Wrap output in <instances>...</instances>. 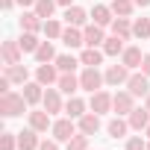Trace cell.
Segmentation results:
<instances>
[{"mask_svg":"<svg viewBox=\"0 0 150 150\" xmlns=\"http://www.w3.org/2000/svg\"><path fill=\"white\" fill-rule=\"evenodd\" d=\"M27 97L24 94H15V91H6V94H0V112H3L6 118H18L27 112Z\"/></svg>","mask_w":150,"mask_h":150,"instance_id":"6da1fadb","label":"cell"},{"mask_svg":"<svg viewBox=\"0 0 150 150\" xmlns=\"http://www.w3.org/2000/svg\"><path fill=\"white\" fill-rule=\"evenodd\" d=\"M77 129H80V127L74 124V118H59V121H53V129H50V132H53L56 141H65V144H68L74 135H77Z\"/></svg>","mask_w":150,"mask_h":150,"instance_id":"7a4b0ae2","label":"cell"},{"mask_svg":"<svg viewBox=\"0 0 150 150\" xmlns=\"http://www.w3.org/2000/svg\"><path fill=\"white\" fill-rule=\"evenodd\" d=\"M106 83V77L97 71V68H86L83 74H80V86L88 91V94H94V91H100V86Z\"/></svg>","mask_w":150,"mask_h":150,"instance_id":"3957f363","label":"cell"},{"mask_svg":"<svg viewBox=\"0 0 150 150\" xmlns=\"http://www.w3.org/2000/svg\"><path fill=\"white\" fill-rule=\"evenodd\" d=\"M127 91H129L132 97H147V94H150V77H147V74H129Z\"/></svg>","mask_w":150,"mask_h":150,"instance_id":"277c9868","label":"cell"},{"mask_svg":"<svg viewBox=\"0 0 150 150\" xmlns=\"http://www.w3.org/2000/svg\"><path fill=\"white\" fill-rule=\"evenodd\" d=\"M103 77H106L109 86H127V80H129V68H127L124 62H121V65H109Z\"/></svg>","mask_w":150,"mask_h":150,"instance_id":"5b68a950","label":"cell"},{"mask_svg":"<svg viewBox=\"0 0 150 150\" xmlns=\"http://www.w3.org/2000/svg\"><path fill=\"white\" fill-rule=\"evenodd\" d=\"M135 109V97L129 94V91H118L115 97H112V112H118V115H129Z\"/></svg>","mask_w":150,"mask_h":150,"instance_id":"8992f818","label":"cell"},{"mask_svg":"<svg viewBox=\"0 0 150 150\" xmlns=\"http://www.w3.org/2000/svg\"><path fill=\"white\" fill-rule=\"evenodd\" d=\"M0 53H3V65H18V62H21V56H24L21 44H18V41H12V38H6V41H3Z\"/></svg>","mask_w":150,"mask_h":150,"instance_id":"52a82bcc","label":"cell"},{"mask_svg":"<svg viewBox=\"0 0 150 150\" xmlns=\"http://www.w3.org/2000/svg\"><path fill=\"white\" fill-rule=\"evenodd\" d=\"M59 68H56V62L50 65V62H44V65H38L35 68V80L41 83V86H53V83H59V74H56Z\"/></svg>","mask_w":150,"mask_h":150,"instance_id":"ba28073f","label":"cell"},{"mask_svg":"<svg viewBox=\"0 0 150 150\" xmlns=\"http://www.w3.org/2000/svg\"><path fill=\"white\" fill-rule=\"evenodd\" d=\"M112 97H115V94H106L103 88H100V91H94V94H91V100H88L91 112H97V115L109 112V109H112Z\"/></svg>","mask_w":150,"mask_h":150,"instance_id":"9c48e42d","label":"cell"},{"mask_svg":"<svg viewBox=\"0 0 150 150\" xmlns=\"http://www.w3.org/2000/svg\"><path fill=\"white\" fill-rule=\"evenodd\" d=\"M62 18L68 21V27H86L88 12H86L83 6H65V15H62Z\"/></svg>","mask_w":150,"mask_h":150,"instance_id":"30bf717a","label":"cell"},{"mask_svg":"<svg viewBox=\"0 0 150 150\" xmlns=\"http://www.w3.org/2000/svg\"><path fill=\"white\" fill-rule=\"evenodd\" d=\"M59 91L62 94H68V97H74V94H77L83 86H80V77H74V74H59Z\"/></svg>","mask_w":150,"mask_h":150,"instance_id":"8fae6325","label":"cell"},{"mask_svg":"<svg viewBox=\"0 0 150 150\" xmlns=\"http://www.w3.org/2000/svg\"><path fill=\"white\" fill-rule=\"evenodd\" d=\"M83 35H86V47H100V44L106 41V35H103V27H100V24H86Z\"/></svg>","mask_w":150,"mask_h":150,"instance_id":"7c38bea8","label":"cell"},{"mask_svg":"<svg viewBox=\"0 0 150 150\" xmlns=\"http://www.w3.org/2000/svg\"><path fill=\"white\" fill-rule=\"evenodd\" d=\"M41 106H44L50 115L62 112V109H65V103H62V94H59V88H47V91H44V100H41Z\"/></svg>","mask_w":150,"mask_h":150,"instance_id":"4fadbf2b","label":"cell"},{"mask_svg":"<svg viewBox=\"0 0 150 150\" xmlns=\"http://www.w3.org/2000/svg\"><path fill=\"white\" fill-rule=\"evenodd\" d=\"M30 127H33L35 132H47V129H53L50 112H47V109H41V112H30Z\"/></svg>","mask_w":150,"mask_h":150,"instance_id":"5bb4252c","label":"cell"},{"mask_svg":"<svg viewBox=\"0 0 150 150\" xmlns=\"http://www.w3.org/2000/svg\"><path fill=\"white\" fill-rule=\"evenodd\" d=\"M77 127H80V132L94 135V132L100 129V115H97V112H86L83 118H77Z\"/></svg>","mask_w":150,"mask_h":150,"instance_id":"9a60e30c","label":"cell"},{"mask_svg":"<svg viewBox=\"0 0 150 150\" xmlns=\"http://www.w3.org/2000/svg\"><path fill=\"white\" fill-rule=\"evenodd\" d=\"M62 41H65V47L77 50V47H83V44H86V35H83V30H80V27H68V30H62Z\"/></svg>","mask_w":150,"mask_h":150,"instance_id":"2e32d148","label":"cell"},{"mask_svg":"<svg viewBox=\"0 0 150 150\" xmlns=\"http://www.w3.org/2000/svg\"><path fill=\"white\" fill-rule=\"evenodd\" d=\"M21 30H27V33H38V30H44V18L33 9V12H24L21 15Z\"/></svg>","mask_w":150,"mask_h":150,"instance_id":"e0dca14e","label":"cell"},{"mask_svg":"<svg viewBox=\"0 0 150 150\" xmlns=\"http://www.w3.org/2000/svg\"><path fill=\"white\" fill-rule=\"evenodd\" d=\"M147 124H150V109L144 106V109H132L129 112V129H147Z\"/></svg>","mask_w":150,"mask_h":150,"instance_id":"ac0fdd59","label":"cell"},{"mask_svg":"<svg viewBox=\"0 0 150 150\" xmlns=\"http://www.w3.org/2000/svg\"><path fill=\"white\" fill-rule=\"evenodd\" d=\"M38 144H41V141H38V132H35L33 127H27L24 132H18V147H21V150H38Z\"/></svg>","mask_w":150,"mask_h":150,"instance_id":"d6986e66","label":"cell"},{"mask_svg":"<svg viewBox=\"0 0 150 150\" xmlns=\"http://www.w3.org/2000/svg\"><path fill=\"white\" fill-rule=\"evenodd\" d=\"M21 94L27 97L30 106H35V103L44 100V91H41V83H38V80H35V83H24V91H21Z\"/></svg>","mask_w":150,"mask_h":150,"instance_id":"ffe728a7","label":"cell"},{"mask_svg":"<svg viewBox=\"0 0 150 150\" xmlns=\"http://www.w3.org/2000/svg\"><path fill=\"white\" fill-rule=\"evenodd\" d=\"M3 74H6L12 83H21V86H24V83H30V71H27L21 62H18V65H6V68H3Z\"/></svg>","mask_w":150,"mask_h":150,"instance_id":"44dd1931","label":"cell"},{"mask_svg":"<svg viewBox=\"0 0 150 150\" xmlns=\"http://www.w3.org/2000/svg\"><path fill=\"white\" fill-rule=\"evenodd\" d=\"M115 12H112V6H103V3H97L94 9H91V18H94V24H100V27H109L115 18H112Z\"/></svg>","mask_w":150,"mask_h":150,"instance_id":"7402d4cb","label":"cell"},{"mask_svg":"<svg viewBox=\"0 0 150 150\" xmlns=\"http://www.w3.org/2000/svg\"><path fill=\"white\" fill-rule=\"evenodd\" d=\"M103 56H106L103 50H97V47H86V50L80 53V62H83L86 68H97V65L103 62Z\"/></svg>","mask_w":150,"mask_h":150,"instance_id":"603a6c76","label":"cell"},{"mask_svg":"<svg viewBox=\"0 0 150 150\" xmlns=\"http://www.w3.org/2000/svg\"><path fill=\"white\" fill-rule=\"evenodd\" d=\"M121 62L132 71V68H141V62H144V56H141V47H127L124 53H121Z\"/></svg>","mask_w":150,"mask_h":150,"instance_id":"cb8c5ba5","label":"cell"},{"mask_svg":"<svg viewBox=\"0 0 150 150\" xmlns=\"http://www.w3.org/2000/svg\"><path fill=\"white\" fill-rule=\"evenodd\" d=\"M77 65H83L74 53H62V56H56V68H59V74H74V68Z\"/></svg>","mask_w":150,"mask_h":150,"instance_id":"d4e9b609","label":"cell"},{"mask_svg":"<svg viewBox=\"0 0 150 150\" xmlns=\"http://www.w3.org/2000/svg\"><path fill=\"white\" fill-rule=\"evenodd\" d=\"M124 41H127V38H121V35H106V41H103V53H106V56H118V53H124V50H127Z\"/></svg>","mask_w":150,"mask_h":150,"instance_id":"484cf974","label":"cell"},{"mask_svg":"<svg viewBox=\"0 0 150 150\" xmlns=\"http://www.w3.org/2000/svg\"><path fill=\"white\" fill-rule=\"evenodd\" d=\"M65 115H68V118H83V115H86V100L74 94V97L65 103Z\"/></svg>","mask_w":150,"mask_h":150,"instance_id":"4316f807","label":"cell"},{"mask_svg":"<svg viewBox=\"0 0 150 150\" xmlns=\"http://www.w3.org/2000/svg\"><path fill=\"white\" fill-rule=\"evenodd\" d=\"M18 44H21V50H24V53H35L41 41H38V35H35V33H27V30H24V33H21V38H18Z\"/></svg>","mask_w":150,"mask_h":150,"instance_id":"83f0119b","label":"cell"},{"mask_svg":"<svg viewBox=\"0 0 150 150\" xmlns=\"http://www.w3.org/2000/svg\"><path fill=\"white\" fill-rule=\"evenodd\" d=\"M112 35L129 38V35H132V24H129V18H115V21H112Z\"/></svg>","mask_w":150,"mask_h":150,"instance_id":"f1b7e54d","label":"cell"},{"mask_svg":"<svg viewBox=\"0 0 150 150\" xmlns=\"http://www.w3.org/2000/svg\"><path fill=\"white\" fill-rule=\"evenodd\" d=\"M35 59H38V65H44V62H56V50H53V44H50V41H41L38 50H35Z\"/></svg>","mask_w":150,"mask_h":150,"instance_id":"f546056e","label":"cell"},{"mask_svg":"<svg viewBox=\"0 0 150 150\" xmlns=\"http://www.w3.org/2000/svg\"><path fill=\"white\" fill-rule=\"evenodd\" d=\"M106 129H109V135H112V138H124V135H127V129H129V121H124V118L118 115L115 121H109V127H106Z\"/></svg>","mask_w":150,"mask_h":150,"instance_id":"4dcf8cb0","label":"cell"},{"mask_svg":"<svg viewBox=\"0 0 150 150\" xmlns=\"http://www.w3.org/2000/svg\"><path fill=\"white\" fill-rule=\"evenodd\" d=\"M132 9H135L132 0H112V12H115V18H129Z\"/></svg>","mask_w":150,"mask_h":150,"instance_id":"1f68e13d","label":"cell"},{"mask_svg":"<svg viewBox=\"0 0 150 150\" xmlns=\"http://www.w3.org/2000/svg\"><path fill=\"white\" fill-rule=\"evenodd\" d=\"M132 35H135V38H150V18H135Z\"/></svg>","mask_w":150,"mask_h":150,"instance_id":"d6a6232c","label":"cell"},{"mask_svg":"<svg viewBox=\"0 0 150 150\" xmlns=\"http://www.w3.org/2000/svg\"><path fill=\"white\" fill-rule=\"evenodd\" d=\"M44 35H47V38H62V24L53 21V18H47V21H44Z\"/></svg>","mask_w":150,"mask_h":150,"instance_id":"836d02e7","label":"cell"},{"mask_svg":"<svg viewBox=\"0 0 150 150\" xmlns=\"http://www.w3.org/2000/svg\"><path fill=\"white\" fill-rule=\"evenodd\" d=\"M53 9H56V0H38V3H35V12H38L44 21L53 15Z\"/></svg>","mask_w":150,"mask_h":150,"instance_id":"e575fe53","label":"cell"},{"mask_svg":"<svg viewBox=\"0 0 150 150\" xmlns=\"http://www.w3.org/2000/svg\"><path fill=\"white\" fill-rule=\"evenodd\" d=\"M68 150H88V135L86 132H77V135L68 141Z\"/></svg>","mask_w":150,"mask_h":150,"instance_id":"d590c367","label":"cell"},{"mask_svg":"<svg viewBox=\"0 0 150 150\" xmlns=\"http://www.w3.org/2000/svg\"><path fill=\"white\" fill-rule=\"evenodd\" d=\"M18 147V135L15 132H3V138H0V150H15Z\"/></svg>","mask_w":150,"mask_h":150,"instance_id":"8d00e7d4","label":"cell"},{"mask_svg":"<svg viewBox=\"0 0 150 150\" xmlns=\"http://www.w3.org/2000/svg\"><path fill=\"white\" fill-rule=\"evenodd\" d=\"M127 150H147V141H144L141 135H132V138L127 141Z\"/></svg>","mask_w":150,"mask_h":150,"instance_id":"74e56055","label":"cell"},{"mask_svg":"<svg viewBox=\"0 0 150 150\" xmlns=\"http://www.w3.org/2000/svg\"><path fill=\"white\" fill-rule=\"evenodd\" d=\"M38 150H59V141H56V138H50V141H41V144H38Z\"/></svg>","mask_w":150,"mask_h":150,"instance_id":"f35d334b","label":"cell"},{"mask_svg":"<svg viewBox=\"0 0 150 150\" xmlns=\"http://www.w3.org/2000/svg\"><path fill=\"white\" fill-rule=\"evenodd\" d=\"M141 74H147V77H150V53H147L144 62H141Z\"/></svg>","mask_w":150,"mask_h":150,"instance_id":"ab89813d","label":"cell"},{"mask_svg":"<svg viewBox=\"0 0 150 150\" xmlns=\"http://www.w3.org/2000/svg\"><path fill=\"white\" fill-rule=\"evenodd\" d=\"M15 3H18V0H0V6H3V9H12Z\"/></svg>","mask_w":150,"mask_h":150,"instance_id":"60d3db41","label":"cell"},{"mask_svg":"<svg viewBox=\"0 0 150 150\" xmlns=\"http://www.w3.org/2000/svg\"><path fill=\"white\" fill-rule=\"evenodd\" d=\"M18 3H21V6H35L38 0H18Z\"/></svg>","mask_w":150,"mask_h":150,"instance_id":"b9f144b4","label":"cell"},{"mask_svg":"<svg viewBox=\"0 0 150 150\" xmlns=\"http://www.w3.org/2000/svg\"><path fill=\"white\" fill-rule=\"evenodd\" d=\"M132 3H135V6H141V9H144V6H150V0H132Z\"/></svg>","mask_w":150,"mask_h":150,"instance_id":"7bdbcfd3","label":"cell"},{"mask_svg":"<svg viewBox=\"0 0 150 150\" xmlns=\"http://www.w3.org/2000/svg\"><path fill=\"white\" fill-rule=\"evenodd\" d=\"M59 6H74V0H56Z\"/></svg>","mask_w":150,"mask_h":150,"instance_id":"ee69618b","label":"cell"},{"mask_svg":"<svg viewBox=\"0 0 150 150\" xmlns=\"http://www.w3.org/2000/svg\"><path fill=\"white\" fill-rule=\"evenodd\" d=\"M144 132H147V138H150V124H147V129H144Z\"/></svg>","mask_w":150,"mask_h":150,"instance_id":"f6af8a7d","label":"cell"},{"mask_svg":"<svg viewBox=\"0 0 150 150\" xmlns=\"http://www.w3.org/2000/svg\"><path fill=\"white\" fill-rule=\"evenodd\" d=\"M144 106H147V109H150V94H147V103H144Z\"/></svg>","mask_w":150,"mask_h":150,"instance_id":"bcb514c9","label":"cell"},{"mask_svg":"<svg viewBox=\"0 0 150 150\" xmlns=\"http://www.w3.org/2000/svg\"><path fill=\"white\" fill-rule=\"evenodd\" d=\"M147 150H150V141H147Z\"/></svg>","mask_w":150,"mask_h":150,"instance_id":"7dc6e473","label":"cell"}]
</instances>
